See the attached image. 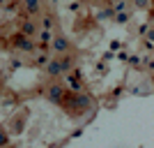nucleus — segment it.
<instances>
[{
    "label": "nucleus",
    "instance_id": "obj_1",
    "mask_svg": "<svg viewBox=\"0 0 154 148\" xmlns=\"http://www.w3.org/2000/svg\"><path fill=\"white\" fill-rule=\"evenodd\" d=\"M46 74H51V77H60V74H64V65L60 58H53L51 63L46 65Z\"/></svg>",
    "mask_w": 154,
    "mask_h": 148
},
{
    "label": "nucleus",
    "instance_id": "obj_2",
    "mask_svg": "<svg viewBox=\"0 0 154 148\" xmlns=\"http://www.w3.org/2000/svg\"><path fill=\"white\" fill-rule=\"evenodd\" d=\"M53 51H55V53H67V51H69V42H67V37L55 35V37H53Z\"/></svg>",
    "mask_w": 154,
    "mask_h": 148
},
{
    "label": "nucleus",
    "instance_id": "obj_3",
    "mask_svg": "<svg viewBox=\"0 0 154 148\" xmlns=\"http://www.w3.org/2000/svg\"><path fill=\"white\" fill-rule=\"evenodd\" d=\"M23 7L30 16H37L39 9H42V0H23Z\"/></svg>",
    "mask_w": 154,
    "mask_h": 148
},
{
    "label": "nucleus",
    "instance_id": "obj_4",
    "mask_svg": "<svg viewBox=\"0 0 154 148\" xmlns=\"http://www.w3.org/2000/svg\"><path fill=\"white\" fill-rule=\"evenodd\" d=\"M21 35H23V37H32V35H37V23H35V21H26V23L21 26Z\"/></svg>",
    "mask_w": 154,
    "mask_h": 148
},
{
    "label": "nucleus",
    "instance_id": "obj_5",
    "mask_svg": "<svg viewBox=\"0 0 154 148\" xmlns=\"http://www.w3.org/2000/svg\"><path fill=\"white\" fill-rule=\"evenodd\" d=\"M48 97L55 100V102H60V100H62V88H60V86H51V88H48Z\"/></svg>",
    "mask_w": 154,
    "mask_h": 148
},
{
    "label": "nucleus",
    "instance_id": "obj_6",
    "mask_svg": "<svg viewBox=\"0 0 154 148\" xmlns=\"http://www.w3.org/2000/svg\"><path fill=\"white\" fill-rule=\"evenodd\" d=\"M42 26H44L46 30H48V28H53V19H51V16H48V14H46V16H44V21H42Z\"/></svg>",
    "mask_w": 154,
    "mask_h": 148
},
{
    "label": "nucleus",
    "instance_id": "obj_7",
    "mask_svg": "<svg viewBox=\"0 0 154 148\" xmlns=\"http://www.w3.org/2000/svg\"><path fill=\"white\" fill-rule=\"evenodd\" d=\"M136 5H138V7H145V5H147V0H136Z\"/></svg>",
    "mask_w": 154,
    "mask_h": 148
},
{
    "label": "nucleus",
    "instance_id": "obj_8",
    "mask_svg": "<svg viewBox=\"0 0 154 148\" xmlns=\"http://www.w3.org/2000/svg\"><path fill=\"white\" fill-rule=\"evenodd\" d=\"M110 2H117V0H110Z\"/></svg>",
    "mask_w": 154,
    "mask_h": 148
}]
</instances>
